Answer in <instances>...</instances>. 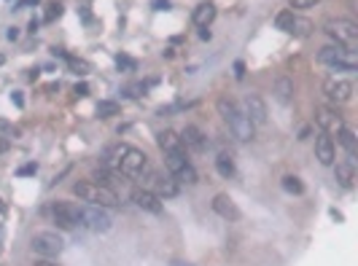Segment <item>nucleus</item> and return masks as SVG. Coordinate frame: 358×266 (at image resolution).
<instances>
[{"mask_svg":"<svg viewBox=\"0 0 358 266\" xmlns=\"http://www.w3.org/2000/svg\"><path fill=\"white\" fill-rule=\"evenodd\" d=\"M288 33L296 35V38H310V35H312V22H310V19H304V17H294V24H291Z\"/></svg>","mask_w":358,"mask_h":266,"instance_id":"5701e85b","label":"nucleus"},{"mask_svg":"<svg viewBox=\"0 0 358 266\" xmlns=\"http://www.w3.org/2000/svg\"><path fill=\"white\" fill-rule=\"evenodd\" d=\"M280 185H283V191H288V194H302L304 191V183H302L296 175H283Z\"/></svg>","mask_w":358,"mask_h":266,"instance_id":"393cba45","label":"nucleus"},{"mask_svg":"<svg viewBox=\"0 0 358 266\" xmlns=\"http://www.w3.org/2000/svg\"><path fill=\"white\" fill-rule=\"evenodd\" d=\"M291 6L294 8H312V6H318V0H291Z\"/></svg>","mask_w":358,"mask_h":266,"instance_id":"473e14b6","label":"nucleus"},{"mask_svg":"<svg viewBox=\"0 0 358 266\" xmlns=\"http://www.w3.org/2000/svg\"><path fill=\"white\" fill-rule=\"evenodd\" d=\"M154 8L156 11H170L173 6H170V0H154Z\"/></svg>","mask_w":358,"mask_h":266,"instance_id":"72a5a7b5","label":"nucleus"},{"mask_svg":"<svg viewBox=\"0 0 358 266\" xmlns=\"http://www.w3.org/2000/svg\"><path fill=\"white\" fill-rule=\"evenodd\" d=\"M337 140L345 145V150L350 153V156H356V150H358V137H356V132H353V129L342 127L340 132H337Z\"/></svg>","mask_w":358,"mask_h":266,"instance_id":"4be33fe9","label":"nucleus"},{"mask_svg":"<svg viewBox=\"0 0 358 266\" xmlns=\"http://www.w3.org/2000/svg\"><path fill=\"white\" fill-rule=\"evenodd\" d=\"M73 92H75V97H87V94H89V86H87V83H75Z\"/></svg>","mask_w":358,"mask_h":266,"instance_id":"f704fd0d","label":"nucleus"},{"mask_svg":"<svg viewBox=\"0 0 358 266\" xmlns=\"http://www.w3.org/2000/svg\"><path fill=\"white\" fill-rule=\"evenodd\" d=\"M243 105H245L243 113L251 118V124H267V105L259 94H245Z\"/></svg>","mask_w":358,"mask_h":266,"instance_id":"f8f14e48","label":"nucleus"},{"mask_svg":"<svg viewBox=\"0 0 358 266\" xmlns=\"http://www.w3.org/2000/svg\"><path fill=\"white\" fill-rule=\"evenodd\" d=\"M315 124L323 129V132H340V129L345 127L342 113H337L334 108H318L315 110Z\"/></svg>","mask_w":358,"mask_h":266,"instance_id":"9b49d317","label":"nucleus"},{"mask_svg":"<svg viewBox=\"0 0 358 266\" xmlns=\"http://www.w3.org/2000/svg\"><path fill=\"white\" fill-rule=\"evenodd\" d=\"M6 35H8V41H17V38H19V30H14V27H11Z\"/></svg>","mask_w":358,"mask_h":266,"instance_id":"ea45409f","label":"nucleus"},{"mask_svg":"<svg viewBox=\"0 0 358 266\" xmlns=\"http://www.w3.org/2000/svg\"><path fill=\"white\" fill-rule=\"evenodd\" d=\"M315 156L321 164H334V143H331L329 134H321V137L315 140Z\"/></svg>","mask_w":358,"mask_h":266,"instance_id":"dca6fc26","label":"nucleus"},{"mask_svg":"<svg viewBox=\"0 0 358 266\" xmlns=\"http://www.w3.org/2000/svg\"><path fill=\"white\" fill-rule=\"evenodd\" d=\"M65 59H68V65H70V70H73V73H75V75H89V73H92V65H89V62H87V59H78V57H70V54H68V57H65Z\"/></svg>","mask_w":358,"mask_h":266,"instance_id":"a878e982","label":"nucleus"},{"mask_svg":"<svg viewBox=\"0 0 358 266\" xmlns=\"http://www.w3.org/2000/svg\"><path fill=\"white\" fill-rule=\"evenodd\" d=\"M180 143L191 150H205L208 148V134H202L197 127H186L183 132H180Z\"/></svg>","mask_w":358,"mask_h":266,"instance_id":"2eb2a0df","label":"nucleus"},{"mask_svg":"<svg viewBox=\"0 0 358 266\" xmlns=\"http://www.w3.org/2000/svg\"><path fill=\"white\" fill-rule=\"evenodd\" d=\"M35 266H59V264H54V261H35Z\"/></svg>","mask_w":358,"mask_h":266,"instance_id":"a19ab883","label":"nucleus"},{"mask_svg":"<svg viewBox=\"0 0 358 266\" xmlns=\"http://www.w3.org/2000/svg\"><path fill=\"white\" fill-rule=\"evenodd\" d=\"M213 19H215V6L210 3V0H205V3H199V6L194 8V24H199V27H208Z\"/></svg>","mask_w":358,"mask_h":266,"instance_id":"a211bd4d","label":"nucleus"},{"mask_svg":"<svg viewBox=\"0 0 358 266\" xmlns=\"http://www.w3.org/2000/svg\"><path fill=\"white\" fill-rule=\"evenodd\" d=\"M334 178L342 188H353V185H356V167H353V164H337Z\"/></svg>","mask_w":358,"mask_h":266,"instance_id":"6ab92c4d","label":"nucleus"},{"mask_svg":"<svg viewBox=\"0 0 358 266\" xmlns=\"http://www.w3.org/2000/svg\"><path fill=\"white\" fill-rule=\"evenodd\" d=\"M275 94H277L280 102H288V100L294 97V81L286 78V75H280V78L275 81Z\"/></svg>","mask_w":358,"mask_h":266,"instance_id":"412c9836","label":"nucleus"},{"mask_svg":"<svg viewBox=\"0 0 358 266\" xmlns=\"http://www.w3.org/2000/svg\"><path fill=\"white\" fill-rule=\"evenodd\" d=\"M151 185H154V194L159 199H170V197H175V194H178V180L173 178V175H170V178H164V175H154V178H151Z\"/></svg>","mask_w":358,"mask_h":266,"instance_id":"ddd939ff","label":"nucleus"},{"mask_svg":"<svg viewBox=\"0 0 358 266\" xmlns=\"http://www.w3.org/2000/svg\"><path fill=\"white\" fill-rule=\"evenodd\" d=\"M116 67L124 70V73H129V70H135L138 65H135L132 57H127V54H119V57H116Z\"/></svg>","mask_w":358,"mask_h":266,"instance_id":"7c9ffc66","label":"nucleus"},{"mask_svg":"<svg viewBox=\"0 0 358 266\" xmlns=\"http://www.w3.org/2000/svg\"><path fill=\"white\" fill-rule=\"evenodd\" d=\"M156 145L170 153V150H183V143H180V134L173 132V129H162V132L156 134Z\"/></svg>","mask_w":358,"mask_h":266,"instance_id":"f3484780","label":"nucleus"},{"mask_svg":"<svg viewBox=\"0 0 358 266\" xmlns=\"http://www.w3.org/2000/svg\"><path fill=\"white\" fill-rule=\"evenodd\" d=\"M3 62H6V57H3V54H0V65H3Z\"/></svg>","mask_w":358,"mask_h":266,"instance_id":"c03bdc74","label":"nucleus"},{"mask_svg":"<svg viewBox=\"0 0 358 266\" xmlns=\"http://www.w3.org/2000/svg\"><path fill=\"white\" fill-rule=\"evenodd\" d=\"M318 59L337 70H347V73H353L358 67V54L353 46H326L323 51L318 54Z\"/></svg>","mask_w":358,"mask_h":266,"instance_id":"20e7f679","label":"nucleus"},{"mask_svg":"<svg viewBox=\"0 0 358 266\" xmlns=\"http://www.w3.org/2000/svg\"><path fill=\"white\" fill-rule=\"evenodd\" d=\"M234 75L237 78H245V62H240V59L234 62Z\"/></svg>","mask_w":358,"mask_h":266,"instance_id":"c9c22d12","label":"nucleus"},{"mask_svg":"<svg viewBox=\"0 0 358 266\" xmlns=\"http://www.w3.org/2000/svg\"><path fill=\"white\" fill-rule=\"evenodd\" d=\"M175 180H178V183H186V185H194L197 183V169L191 167V164H186L183 169H178V172L173 175Z\"/></svg>","mask_w":358,"mask_h":266,"instance_id":"cd10ccee","label":"nucleus"},{"mask_svg":"<svg viewBox=\"0 0 358 266\" xmlns=\"http://www.w3.org/2000/svg\"><path fill=\"white\" fill-rule=\"evenodd\" d=\"M323 92L326 97L331 100V102H347V100L353 97V83L345 81V78H329V81L323 83Z\"/></svg>","mask_w":358,"mask_h":266,"instance_id":"1a4fd4ad","label":"nucleus"},{"mask_svg":"<svg viewBox=\"0 0 358 266\" xmlns=\"http://www.w3.org/2000/svg\"><path fill=\"white\" fill-rule=\"evenodd\" d=\"M213 210H215V213H218L224 220H232V223L243 220V210L234 204V199H229V194H218V197L213 199Z\"/></svg>","mask_w":358,"mask_h":266,"instance_id":"9d476101","label":"nucleus"},{"mask_svg":"<svg viewBox=\"0 0 358 266\" xmlns=\"http://www.w3.org/2000/svg\"><path fill=\"white\" fill-rule=\"evenodd\" d=\"M119 113V102H113V100H100L97 102V116L100 118H110Z\"/></svg>","mask_w":358,"mask_h":266,"instance_id":"bb28decb","label":"nucleus"},{"mask_svg":"<svg viewBox=\"0 0 358 266\" xmlns=\"http://www.w3.org/2000/svg\"><path fill=\"white\" fill-rule=\"evenodd\" d=\"M323 30L329 38L337 41V46H353L358 41V24L350 19H331V22H326Z\"/></svg>","mask_w":358,"mask_h":266,"instance_id":"39448f33","label":"nucleus"},{"mask_svg":"<svg viewBox=\"0 0 358 266\" xmlns=\"http://www.w3.org/2000/svg\"><path fill=\"white\" fill-rule=\"evenodd\" d=\"M78 226H84V229H89V232H94V234H105L110 226H113V220H110V215L105 213V207L89 204V207H81Z\"/></svg>","mask_w":358,"mask_h":266,"instance_id":"423d86ee","label":"nucleus"},{"mask_svg":"<svg viewBox=\"0 0 358 266\" xmlns=\"http://www.w3.org/2000/svg\"><path fill=\"white\" fill-rule=\"evenodd\" d=\"M11 102L17 105V108H22V105H24V97H22V92H11Z\"/></svg>","mask_w":358,"mask_h":266,"instance_id":"e433bc0d","label":"nucleus"},{"mask_svg":"<svg viewBox=\"0 0 358 266\" xmlns=\"http://www.w3.org/2000/svg\"><path fill=\"white\" fill-rule=\"evenodd\" d=\"M110 162H113V167L124 175H140L145 169V164H148V159H145L143 150L132 148V145H119V148H113Z\"/></svg>","mask_w":358,"mask_h":266,"instance_id":"7ed1b4c3","label":"nucleus"},{"mask_svg":"<svg viewBox=\"0 0 358 266\" xmlns=\"http://www.w3.org/2000/svg\"><path fill=\"white\" fill-rule=\"evenodd\" d=\"M73 194L78 199H84L87 204H94V207H119V194L113 188H108L105 183H75L73 185Z\"/></svg>","mask_w":358,"mask_h":266,"instance_id":"f03ea898","label":"nucleus"},{"mask_svg":"<svg viewBox=\"0 0 358 266\" xmlns=\"http://www.w3.org/2000/svg\"><path fill=\"white\" fill-rule=\"evenodd\" d=\"M164 164H167L170 175H175L178 169H183L189 164V159H186L183 150H170V153H164Z\"/></svg>","mask_w":358,"mask_h":266,"instance_id":"aec40b11","label":"nucleus"},{"mask_svg":"<svg viewBox=\"0 0 358 266\" xmlns=\"http://www.w3.org/2000/svg\"><path fill=\"white\" fill-rule=\"evenodd\" d=\"M38 3H41V0H22V3H19L17 8H24V6H38Z\"/></svg>","mask_w":358,"mask_h":266,"instance_id":"58836bf2","label":"nucleus"},{"mask_svg":"<svg viewBox=\"0 0 358 266\" xmlns=\"http://www.w3.org/2000/svg\"><path fill=\"white\" fill-rule=\"evenodd\" d=\"M0 239H3V226H0Z\"/></svg>","mask_w":358,"mask_h":266,"instance_id":"a18cd8bd","label":"nucleus"},{"mask_svg":"<svg viewBox=\"0 0 358 266\" xmlns=\"http://www.w3.org/2000/svg\"><path fill=\"white\" fill-rule=\"evenodd\" d=\"M62 3H57V0H54V3H49L46 6V14H43V22H54V19H59L62 17Z\"/></svg>","mask_w":358,"mask_h":266,"instance_id":"c85d7f7f","label":"nucleus"},{"mask_svg":"<svg viewBox=\"0 0 358 266\" xmlns=\"http://www.w3.org/2000/svg\"><path fill=\"white\" fill-rule=\"evenodd\" d=\"M132 199H135V204H138L140 210H145V213H154V215L162 213V199L156 197L154 191H135Z\"/></svg>","mask_w":358,"mask_h":266,"instance_id":"4468645a","label":"nucleus"},{"mask_svg":"<svg viewBox=\"0 0 358 266\" xmlns=\"http://www.w3.org/2000/svg\"><path fill=\"white\" fill-rule=\"evenodd\" d=\"M35 172H38V164H35V162H30V164H24V167L17 169L19 178H27V175H35Z\"/></svg>","mask_w":358,"mask_h":266,"instance_id":"2f4dec72","label":"nucleus"},{"mask_svg":"<svg viewBox=\"0 0 358 266\" xmlns=\"http://www.w3.org/2000/svg\"><path fill=\"white\" fill-rule=\"evenodd\" d=\"M52 213H54L57 226H62V229H78V218H81V207H78V204H73V202H54Z\"/></svg>","mask_w":358,"mask_h":266,"instance_id":"6e6552de","label":"nucleus"},{"mask_svg":"<svg viewBox=\"0 0 358 266\" xmlns=\"http://www.w3.org/2000/svg\"><path fill=\"white\" fill-rule=\"evenodd\" d=\"M215 108H218L221 118L229 124L232 134H234L240 143L253 140V124H251V118L243 113V108H237V102H232L229 97H221L218 102H215Z\"/></svg>","mask_w":358,"mask_h":266,"instance_id":"f257e3e1","label":"nucleus"},{"mask_svg":"<svg viewBox=\"0 0 358 266\" xmlns=\"http://www.w3.org/2000/svg\"><path fill=\"white\" fill-rule=\"evenodd\" d=\"M6 210H8V207H6V202L0 199V215H6Z\"/></svg>","mask_w":358,"mask_h":266,"instance_id":"37998d69","label":"nucleus"},{"mask_svg":"<svg viewBox=\"0 0 358 266\" xmlns=\"http://www.w3.org/2000/svg\"><path fill=\"white\" fill-rule=\"evenodd\" d=\"M210 35H213V33H210L208 27H199V38H202V41H210Z\"/></svg>","mask_w":358,"mask_h":266,"instance_id":"4c0bfd02","label":"nucleus"},{"mask_svg":"<svg viewBox=\"0 0 358 266\" xmlns=\"http://www.w3.org/2000/svg\"><path fill=\"white\" fill-rule=\"evenodd\" d=\"M38 27H41V22H38V19H33V22H30V33H35Z\"/></svg>","mask_w":358,"mask_h":266,"instance_id":"79ce46f5","label":"nucleus"},{"mask_svg":"<svg viewBox=\"0 0 358 266\" xmlns=\"http://www.w3.org/2000/svg\"><path fill=\"white\" fill-rule=\"evenodd\" d=\"M215 169H218L221 178H232V175L237 172V169H234V162H232V159L226 156V153H221V156L215 159Z\"/></svg>","mask_w":358,"mask_h":266,"instance_id":"b1692460","label":"nucleus"},{"mask_svg":"<svg viewBox=\"0 0 358 266\" xmlns=\"http://www.w3.org/2000/svg\"><path fill=\"white\" fill-rule=\"evenodd\" d=\"M275 24H277L280 30H286V33H288L291 24H294V11H280V14L275 17Z\"/></svg>","mask_w":358,"mask_h":266,"instance_id":"c756f323","label":"nucleus"},{"mask_svg":"<svg viewBox=\"0 0 358 266\" xmlns=\"http://www.w3.org/2000/svg\"><path fill=\"white\" fill-rule=\"evenodd\" d=\"M30 248L38 255H59L65 250V239L59 237L57 232H35L33 239H30Z\"/></svg>","mask_w":358,"mask_h":266,"instance_id":"0eeeda50","label":"nucleus"}]
</instances>
